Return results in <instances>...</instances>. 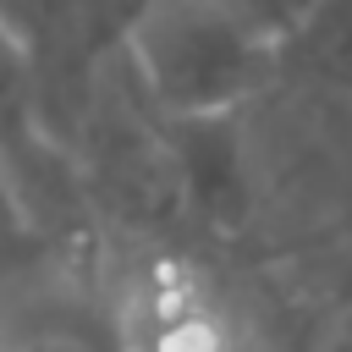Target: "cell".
Returning <instances> with one entry per match:
<instances>
[{
  "instance_id": "obj_1",
  "label": "cell",
  "mask_w": 352,
  "mask_h": 352,
  "mask_svg": "<svg viewBox=\"0 0 352 352\" xmlns=\"http://www.w3.org/2000/svg\"><path fill=\"white\" fill-rule=\"evenodd\" d=\"M132 88L165 121L236 116L270 77H280L275 38L226 0H138L121 33Z\"/></svg>"
},
{
  "instance_id": "obj_2",
  "label": "cell",
  "mask_w": 352,
  "mask_h": 352,
  "mask_svg": "<svg viewBox=\"0 0 352 352\" xmlns=\"http://www.w3.org/2000/svg\"><path fill=\"white\" fill-rule=\"evenodd\" d=\"M0 352H138L99 248L0 204Z\"/></svg>"
},
{
  "instance_id": "obj_3",
  "label": "cell",
  "mask_w": 352,
  "mask_h": 352,
  "mask_svg": "<svg viewBox=\"0 0 352 352\" xmlns=\"http://www.w3.org/2000/svg\"><path fill=\"white\" fill-rule=\"evenodd\" d=\"M132 6L138 0H0V16L38 66V104L55 143L72 138L99 72L116 60Z\"/></svg>"
},
{
  "instance_id": "obj_4",
  "label": "cell",
  "mask_w": 352,
  "mask_h": 352,
  "mask_svg": "<svg viewBox=\"0 0 352 352\" xmlns=\"http://www.w3.org/2000/svg\"><path fill=\"white\" fill-rule=\"evenodd\" d=\"M286 77H308L352 94V0H314L297 28L275 44Z\"/></svg>"
},
{
  "instance_id": "obj_5",
  "label": "cell",
  "mask_w": 352,
  "mask_h": 352,
  "mask_svg": "<svg viewBox=\"0 0 352 352\" xmlns=\"http://www.w3.org/2000/svg\"><path fill=\"white\" fill-rule=\"evenodd\" d=\"M28 126H44V104H38V66L28 55V44L16 38V28L0 16V138H16ZM50 132V126H44Z\"/></svg>"
},
{
  "instance_id": "obj_6",
  "label": "cell",
  "mask_w": 352,
  "mask_h": 352,
  "mask_svg": "<svg viewBox=\"0 0 352 352\" xmlns=\"http://www.w3.org/2000/svg\"><path fill=\"white\" fill-rule=\"evenodd\" d=\"M226 6H231V11H242V16H248L258 33H270V38L280 44V38L297 28V16H302L314 0H226Z\"/></svg>"
},
{
  "instance_id": "obj_7",
  "label": "cell",
  "mask_w": 352,
  "mask_h": 352,
  "mask_svg": "<svg viewBox=\"0 0 352 352\" xmlns=\"http://www.w3.org/2000/svg\"><path fill=\"white\" fill-rule=\"evenodd\" d=\"M204 352H248V346H242V341H231V336H220V341H209Z\"/></svg>"
},
{
  "instance_id": "obj_8",
  "label": "cell",
  "mask_w": 352,
  "mask_h": 352,
  "mask_svg": "<svg viewBox=\"0 0 352 352\" xmlns=\"http://www.w3.org/2000/svg\"><path fill=\"white\" fill-rule=\"evenodd\" d=\"M336 352H352V324H346V330L336 336Z\"/></svg>"
}]
</instances>
